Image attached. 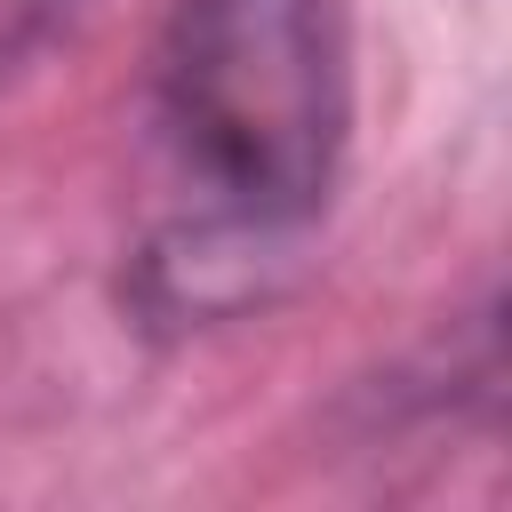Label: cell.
<instances>
[{"label": "cell", "instance_id": "obj_1", "mask_svg": "<svg viewBox=\"0 0 512 512\" xmlns=\"http://www.w3.org/2000/svg\"><path fill=\"white\" fill-rule=\"evenodd\" d=\"M144 120L184 208L304 248L352 144L336 0H176L152 32Z\"/></svg>", "mask_w": 512, "mask_h": 512}, {"label": "cell", "instance_id": "obj_2", "mask_svg": "<svg viewBox=\"0 0 512 512\" xmlns=\"http://www.w3.org/2000/svg\"><path fill=\"white\" fill-rule=\"evenodd\" d=\"M72 16V0H0V80Z\"/></svg>", "mask_w": 512, "mask_h": 512}]
</instances>
